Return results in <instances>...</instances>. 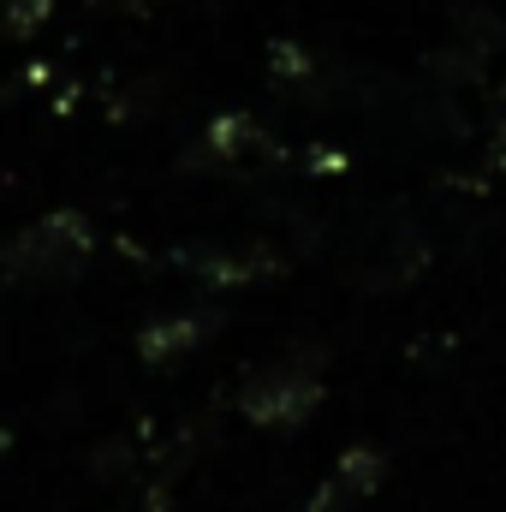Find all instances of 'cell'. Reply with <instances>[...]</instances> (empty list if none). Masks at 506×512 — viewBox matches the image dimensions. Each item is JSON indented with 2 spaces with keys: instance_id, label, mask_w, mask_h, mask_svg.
Segmentation results:
<instances>
[{
  "instance_id": "6da1fadb",
  "label": "cell",
  "mask_w": 506,
  "mask_h": 512,
  "mask_svg": "<svg viewBox=\"0 0 506 512\" xmlns=\"http://www.w3.org/2000/svg\"><path fill=\"white\" fill-rule=\"evenodd\" d=\"M316 399H322V358L316 352H286V358L251 370V382L239 387V411L268 429L304 423L316 411Z\"/></svg>"
},
{
  "instance_id": "3957f363",
  "label": "cell",
  "mask_w": 506,
  "mask_h": 512,
  "mask_svg": "<svg viewBox=\"0 0 506 512\" xmlns=\"http://www.w3.org/2000/svg\"><path fill=\"white\" fill-rule=\"evenodd\" d=\"M203 340H209V316H173V322H149L143 340H137V352L149 364H161V358H179V352H191Z\"/></svg>"
},
{
  "instance_id": "5b68a950",
  "label": "cell",
  "mask_w": 506,
  "mask_h": 512,
  "mask_svg": "<svg viewBox=\"0 0 506 512\" xmlns=\"http://www.w3.org/2000/svg\"><path fill=\"white\" fill-rule=\"evenodd\" d=\"M48 18V0H0V36H24Z\"/></svg>"
},
{
  "instance_id": "7a4b0ae2",
  "label": "cell",
  "mask_w": 506,
  "mask_h": 512,
  "mask_svg": "<svg viewBox=\"0 0 506 512\" xmlns=\"http://www.w3.org/2000/svg\"><path fill=\"white\" fill-rule=\"evenodd\" d=\"M90 245H96V233H90V221L84 215H72V209H60V215H42L36 227H24L12 245H6V274L12 280H72L84 262H90Z\"/></svg>"
},
{
  "instance_id": "277c9868",
  "label": "cell",
  "mask_w": 506,
  "mask_h": 512,
  "mask_svg": "<svg viewBox=\"0 0 506 512\" xmlns=\"http://www.w3.org/2000/svg\"><path fill=\"white\" fill-rule=\"evenodd\" d=\"M268 137H262V126H251L245 114H233V120H221V126L209 131V149L221 155V161H239V155H251V149H262Z\"/></svg>"
}]
</instances>
